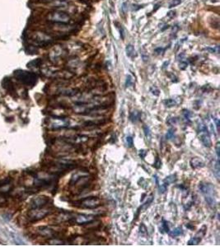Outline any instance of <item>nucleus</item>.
<instances>
[{
    "label": "nucleus",
    "instance_id": "nucleus-4",
    "mask_svg": "<svg viewBox=\"0 0 220 247\" xmlns=\"http://www.w3.org/2000/svg\"><path fill=\"white\" fill-rule=\"evenodd\" d=\"M52 213V210L50 208H39V209H32L28 213V218L35 222V221H39V220L43 219L44 217L48 216L49 214Z\"/></svg>",
    "mask_w": 220,
    "mask_h": 247
},
{
    "label": "nucleus",
    "instance_id": "nucleus-29",
    "mask_svg": "<svg viewBox=\"0 0 220 247\" xmlns=\"http://www.w3.org/2000/svg\"><path fill=\"white\" fill-rule=\"evenodd\" d=\"M187 66H188V64H187V62L181 61V64H180V69H182V70H184V69H186V68H187Z\"/></svg>",
    "mask_w": 220,
    "mask_h": 247
},
{
    "label": "nucleus",
    "instance_id": "nucleus-6",
    "mask_svg": "<svg viewBox=\"0 0 220 247\" xmlns=\"http://www.w3.org/2000/svg\"><path fill=\"white\" fill-rule=\"evenodd\" d=\"M199 140L203 143L204 147L210 148L212 146V142L210 139V133L208 130V128L204 123H200L199 125Z\"/></svg>",
    "mask_w": 220,
    "mask_h": 247
},
{
    "label": "nucleus",
    "instance_id": "nucleus-3",
    "mask_svg": "<svg viewBox=\"0 0 220 247\" xmlns=\"http://www.w3.org/2000/svg\"><path fill=\"white\" fill-rule=\"evenodd\" d=\"M73 203L75 207H78V208L93 209H96L101 205V200L96 197H88V198H84L83 199L75 201Z\"/></svg>",
    "mask_w": 220,
    "mask_h": 247
},
{
    "label": "nucleus",
    "instance_id": "nucleus-2",
    "mask_svg": "<svg viewBox=\"0 0 220 247\" xmlns=\"http://www.w3.org/2000/svg\"><path fill=\"white\" fill-rule=\"evenodd\" d=\"M14 77L17 80L21 83H23L26 86L33 87L37 82V76L33 72H27L23 70H17L14 72Z\"/></svg>",
    "mask_w": 220,
    "mask_h": 247
},
{
    "label": "nucleus",
    "instance_id": "nucleus-20",
    "mask_svg": "<svg viewBox=\"0 0 220 247\" xmlns=\"http://www.w3.org/2000/svg\"><path fill=\"white\" fill-rule=\"evenodd\" d=\"M164 104H165L166 106L172 107V106H175L176 105V102L175 100L167 99V100H165V101H164Z\"/></svg>",
    "mask_w": 220,
    "mask_h": 247
},
{
    "label": "nucleus",
    "instance_id": "nucleus-9",
    "mask_svg": "<svg viewBox=\"0 0 220 247\" xmlns=\"http://www.w3.org/2000/svg\"><path fill=\"white\" fill-rule=\"evenodd\" d=\"M35 41H37L41 45H45V44L47 45L52 42V38L43 32H37L35 35Z\"/></svg>",
    "mask_w": 220,
    "mask_h": 247
},
{
    "label": "nucleus",
    "instance_id": "nucleus-21",
    "mask_svg": "<svg viewBox=\"0 0 220 247\" xmlns=\"http://www.w3.org/2000/svg\"><path fill=\"white\" fill-rule=\"evenodd\" d=\"M133 84V78L131 75H128L126 77V80H125V87H129Z\"/></svg>",
    "mask_w": 220,
    "mask_h": 247
},
{
    "label": "nucleus",
    "instance_id": "nucleus-40",
    "mask_svg": "<svg viewBox=\"0 0 220 247\" xmlns=\"http://www.w3.org/2000/svg\"><path fill=\"white\" fill-rule=\"evenodd\" d=\"M153 178H154L155 181H156V184H157V185H159V184H158V177L157 176V175H153Z\"/></svg>",
    "mask_w": 220,
    "mask_h": 247
},
{
    "label": "nucleus",
    "instance_id": "nucleus-38",
    "mask_svg": "<svg viewBox=\"0 0 220 247\" xmlns=\"http://www.w3.org/2000/svg\"><path fill=\"white\" fill-rule=\"evenodd\" d=\"M214 120H215V123H216V127H217V130L219 131V120H218V119H214Z\"/></svg>",
    "mask_w": 220,
    "mask_h": 247
},
{
    "label": "nucleus",
    "instance_id": "nucleus-36",
    "mask_svg": "<svg viewBox=\"0 0 220 247\" xmlns=\"http://www.w3.org/2000/svg\"><path fill=\"white\" fill-rule=\"evenodd\" d=\"M146 231H147L146 227H145L144 225L142 223L141 226H140V232H141V233H146Z\"/></svg>",
    "mask_w": 220,
    "mask_h": 247
},
{
    "label": "nucleus",
    "instance_id": "nucleus-32",
    "mask_svg": "<svg viewBox=\"0 0 220 247\" xmlns=\"http://www.w3.org/2000/svg\"><path fill=\"white\" fill-rule=\"evenodd\" d=\"M164 50H165V49L163 48H161V47H159V48H157L155 49V53L157 54V55H161V54H162L163 52H164Z\"/></svg>",
    "mask_w": 220,
    "mask_h": 247
},
{
    "label": "nucleus",
    "instance_id": "nucleus-30",
    "mask_svg": "<svg viewBox=\"0 0 220 247\" xmlns=\"http://www.w3.org/2000/svg\"><path fill=\"white\" fill-rule=\"evenodd\" d=\"M215 150H216V154H217V157H218V159H219V157H220V154H219L220 143H217L216 147H215Z\"/></svg>",
    "mask_w": 220,
    "mask_h": 247
},
{
    "label": "nucleus",
    "instance_id": "nucleus-16",
    "mask_svg": "<svg viewBox=\"0 0 220 247\" xmlns=\"http://www.w3.org/2000/svg\"><path fill=\"white\" fill-rule=\"evenodd\" d=\"M182 233H183V231L181 227H176V228H175L174 230L170 232V234H171V236H172V237H178V236L181 235Z\"/></svg>",
    "mask_w": 220,
    "mask_h": 247
},
{
    "label": "nucleus",
    "instance_id": "nucleus-12",
    "mask_svg": "<svg viewBox=\"0 0 220 247\" xmlns=\"http://www.w3.org/2000/svg\"><path fill=\"white\" fill-rule=\"evenodd\" d=\"M190 165L192 166V168H200V167H203L204 166V164L202 161H200L199 158H193L190 160Z\"/></svg>",
    "mask_w": 220,
    "mask_h": 247
},
{
    "label": "nucleus",
    "instance_id": "nucleus-25",
    "mask_svg": "<svg viewBox=\"0 0 220 247\" xmlns=\"http://www.w3.org/2000/svg\"><path fill=\"white\" fill-rule=\"evenodd\" d=\"M41 59H36V60H34V61H31L30 62L29 64H28V65H31V64H32V66H30V67H38V66L41 64Z\"/></svg>",
    "mask_w": 220,
    "mask_h": 247
},
{
    "label": "nucleus",
    "instance_id": "nucleus-5",
    "mask_svg": "<svg viewBox=\"0 0 220 247\" xmlns=\"http://www.w3.org/2000/svg\"><path fill=\"white\" fill-rule=\"evenodd\" d=\"M47 19L50 21L55 22V23L66 24L70 21V17L64 12L55 11V12L49 13V15L47 16Z\"/></svg>",
    "mask_w": 220,
    "mask_h": 247
},
{
    "label": "nucleus",
    "instance_id": "nucleus-8",
    "mask_svg": "<svg viewBox=\"0 0 220 247\" xmlns=\"http://www.w3.org/2000/svg\"><path fill=\"white\" fill-rule=\"evenodd\" d=\"M93 221H95V217L93 215H87V214H79L74 217L71 222L75 224L82 225V224H87Z\"/></svg>",
    "mask_w": 220,
    "mask_h": 247
},
{
    "label": "nucleus",
    "instance_id": "nucleus-22",
    "mask_svg": "<svg viewBox=\"0 0 220 247\" xmlns=\"http://www.w3.org/2000/svg\"><path fill=\"white\" fill-rule=\"evenodd\" d=\"M144 132L146 138H151V131H150V129H149L148 125H144Z\"/></svg>",
    "mask_w": 220,
    "mask_h": 247
},
{
    "label": "nucleus",
    "instance_id": "nucleus-31",
    "mask_svg": "<svg viewBox=\"0 0 220 247\" xmlns=\"http://www.w3.org/2000/svg\"><path fill=\"white\" fill-rule=\"evenodd\" d=\"M183 115H184V116H185V119H186V120H189L190 116L191 115L190 112L189 110H184Z\"/></svg>",
    "mask_w": 220,
    "mask_h": 247
},
{
    "label": "nucleus",
    "instance_id": "nucleus-34",
    "mask_svg": "<svg viewBox=\"0 0 220 247\" xmlns=\"http://www.w3.org/2000/svg\"><path fill=\"white\" fill-rule=\"evenodd\" d=\"M161 164H162V162H161V161L158 159V158H157V161H156V162L154 163V166L156 168H160V166H161Z\"/></svg>",
    "mask_w": 220,
    "mask_h": 247
},
{
    "label": "nucleus",
    "instance_id": "nucleus-28",
    "mask_svg": "<svg viewBox=\"0 0 220 247\" xmlns=\"http://www.w3.org/2000/svg\"><path fill=\"white\" fill-rule=\"evenodd\" d=\"M167 186H168V185H167L165 183H163V184L159 187V192L161 193V194H164V193L167 191Z\"/></svg>",
    "mask_w": 220,
    "mask_h": 247
},
{
    "label": "nucleus",
    "instance_id": "nucleus-35",
    "mask_svg": "<svg viewBox=\"0 0 220 247\" xmlns=\"http://www.w3.org/2000/svg\"><path fill=\"white\" fill-rule=\"evenodd\" d=\"M146 154H147V152L145 151V150H140V151H139V157H140L142 159H144V158H145Z\"/></svg>",
    "mask_w": 220,
    "mask_h": 247
},
{
    "label": "nucleus",
    "instance_id": "nucleus-7",
    "mask_svg": "<svg viewBox=\"0 0 220 247\" xmlns=\"http://www.w3.org/2000/svg\"><path fill=\"white\" fill-rule=\"evenodd\" d=\"M50 202V199L46 196H38L31 200V209H39V208H44L48 205L49 203Z\"/></svg>",
    "mask_w": 220,
    "mask_h": 247
},
{
    "label": "nucleus",
    "instance_id": "nucleus-11",
    "mask_svg": "<svg viewBox=\"0 0 220 247\" xmlns=\"http://www.w3.org/2000/svg\"><path fill=\"white\" fill-rule=\"evenodd\" d=\"M73 217H74V215H73V213L64 212V213L59 214L58 217H56V222L59 223H66V222H71Z\"/></svg>",
    "mask_w": 220,
    "mask_h": 247
},
{
    "label": "nucleus",
    "instance_id": "nucleus-37",
    "mask_svg": "<svg viewBox=\"0 0 220 247\" xmlns=\"http://www.w3.org/2000/svg\"><path fill=\"white\" fill-rule=\"evenodd\" d=\"M176 122V118H171L170 120L168 121V124H175Z\"/></svg>",
    "mask_w": 220,
    "mask_h": 247
},
{
    "label": "nucleus",
    "instance_id": "nucleus-19",
    "mask_svg": "<svg viewBox=\"0 0 220 247\" xmlns=\"http://www.w3.org/2000/svg\"><path fill=\"white\" fill-rule=\"evenodd\" d=\"M214 175H215V176H216L217 180H219V174H220V168H219V159H218V161H217L216 164H215V166H214Z\"/></svg>",
    "mask_w": 220,
    "mask_h": 247
},
{
    "label": "nucleus",
    "instance_id": "nucleus-14",
    "mask_svg": "<svg viewBox=\"0 0 220 247\" xmlns=\"http://www.w3.org/2000/svg\"><path fill=\"white\" fill-rule=\"evenodd\" d=\"M140 116H141V113L139 112V111H133L132 113L130 114V119L132 122H138L139 120H140Z\"/></svg>",
    "mask_w": 220,
    "mask_h": 247
},
{
    "label": "nucleus",
    "instance_id": "nucleus-26",
    "mask_svg": "<svg viewBox=\"0 0 220 247\" xmlns=\"http://www.w3.org/2000/svg\"><path fill=\"white\" fill-rule=\"evenodd\" d=\"M162 228L163 230L165 231V232H167L169 233L170 232V230H169V226H168V223L165 221V220H162Z\"/></svg>",
    "mask_w": 220,
    "mask_h": 247
},
{
    "label": "nucleus",
    "instance_id": "nucleus-27",
    "mask_svg": "<svg viewBox=\"0 0 220 247\" xmlns=\"http://www.w3.org/2000/svg\"><path fill=\"white\" fill-rule=\"evenodd\" d=\"M126 142H127L128 146H129L130 148H132V147H133V145H134V141H133V138L131 137V136H128V137H126Z\"/></svg>",
    "mask_w": 220,
    "mask_h": 247
},
{
    "label": "nucleus",
    "instance_id": "nucleus-15",
    "mask_svg": "<svg viewBox=\"0 0 220 247\" xmlns=\"http://www.w3.org/2000/svg\"><path fill=\"white\" fill-rule=\"evenodd\" d=\"M125 50H126V55H127V56H129V57H133L134 55L135 50H134V46L132 45H127Z\"/></svg>",
    "mask_w": 220,
    "mask_h": 247
},
{
    "label": "nucleus",
    "instance_id": "nucleus-18",
    "mask_svg": "<svg viewBox=\"0 0 220 247\" xmlns=\"http://www.w3.org/2000/svg\"><path fill=\"white\" fill-rule=\"evenodd\" d=\"M176 180V175H169V176H167V178L164 180L163 183H165L166 185H168L169 184H171V183H173V182L175 181Z\"/></svg>",
    "mask_w": 220,
    "mask_h": 247
},
{
    "label": "nucleus",
    "instance_id": "nucleus-17",
    "mask_svg": "<svg viewBox=\"0 0 220 247\" xmlns=\"http://www.w3.org/2000/svg\"><path fill=\"white\" fill-rule=\"evenodd\" d=\"M49 243L50 245H65V241L57 239L55 237V238H51L50 240H49Z\"/></svg>",
    "mask_w": 220,
    "mask_h": 247
},
{
    "label": "nucleus",
    "instance_id": "nucleus-33",
    "mask_svg": "<svg viewBox=\"0 0 220 247\" xmlns=\"http://www.w3.org/2000/svg\"><path fill=\"white\" fill-rule=\"evenodd\" d=\"M151 92L155 96H158L159 95V90L157 89L156 87H153V88H151Z\"/></svg>",
    "mask_w": 220,
    "mask_h": 247
},
{
    "label": "nucleus",
    "instance_id": "nucleus-23",
    "mask_svg": "<svg viewBox=\"0 0 220 247\" xmlns=\"http://www.w3.org/2000/svg\"><path fill=\"white\" fill-rule=\"evenodd\" d=\"M174 134H175V129H170L167 131L166 137H167V139H172V138L174 137Z\"/></svg>",
    "mask_w": 220,
    "mask_h": 247
},
{
    "label": "nucleus",
    "instance_id": "nucleus-39",
    "mask_svg": "<svg viewBox=\"0 0 220 247\" xmlns=\"http://www.w3.org/2000/svg\"><path fill=\"white\" fill-rule=\"evenodd\" d=\"M126 4L124 3V4H123V6H122V11H123V13H126Z\"/></svg>",
    "mask_w": 220,
    "mask_h": 247
},
{
    "label": "nucleus",
    "instance_id": "nucleus-13",
    "mask_svg": "<svg viewBox=\"0 0 220 247\" xmlns=\"http://www.w3.org/2000/svg\"><path fill=\"white\" fill-rule=\"evenodd\" d=\"M3 87H4L5 89L7 90L8 92H12L13 91L14 92L13 84V82H12V81L9 78H5L3 81Z\"/></svg>",
    "mask_w": 220,
    "mask_h": 247
},
{
    "label": "nucleus",
    "instance_id": "nucleus-1",
    "mask_svg": "<svg viewBox=\"0 0 220 247\" xmlns=\"http://www.w3.org/2000/svg\"><path fill=\"white\" fill-rule=\"evenodd\" d=\"M199 189L203 194L208 205L210 207H214L216 205V192L215 188L212 184L201 182L199 183Z\"/></svg>",
    "mask_w": 220,
    "mask_h": 247
},
{
    "label": "nucleus",
    "instance_id": "nucleus-10",
    "mask_svg": "<svg viewBox=\"0 0 220 247\" xmlns=\"http://www.w3.org/2000/svg\"><path fill=\"white\" fill-rule=\"evenodd\" d=\"M39 234L42 237H48V238H55L57 236V232L55 231L52 230L51 228L49 227H41L38 231Z\"/></svg>",
    "mask_w": 220,
    "mask_h": 247
},
{
    "label": "nucleus",
    "instance_id": "nucleus-24",
    "mask_svg": "<svg viewBox=\"0 0 220 247\" xmlns=\"http://www.w3.org/2000/svg\"><path fill=\"white\" fill-rule=\"evenodd\" d=\"M181 3V0H172V2L169 4V8H172V7L177 6L179 4Z\"/></svg>",
    "mask_w": 220,
    "mask_h": 247
}]
</instances>
